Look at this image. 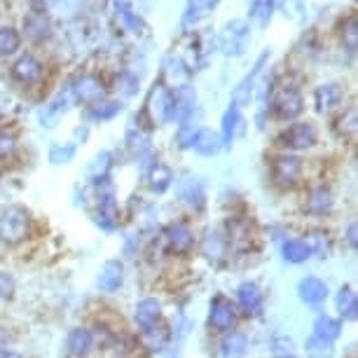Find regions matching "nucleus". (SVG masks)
Returning a JSON list of instances; mask_svg holds the SVG:
<instances>
[{
	"mask_svg": "<svg viewBox=\"0 0 358 358\" xmlns=\"http://www.w3.org/2000/svg\"><path fill=\"white\" fill-rule=\"evenodd\" d=\"M73 157H76V145L73 143H54L50 148L52 164H69Z\"/></svg>",
	"mask_w": 358,
	"mask_h": 358,
	"instance_id": "42",
	"label": "nucleus"
},
{
	"mask_svg": "<svg viewBox=\"0 0 358 358\" xmlns=\"http://www.w3.org/2000/svg\"><path fill=\"white\" fill-rule=\"evenodd\" d=\"M286 358H295V356H286Z\"/></svg>",
	"mask_w": 358,
	"mask_h": 358,
	"instance_id": "50",
	"label": "nucleus"
},
{
	"mask_svg": "<svg viewBox=\"0 0 358 358\" xmlns=\"http://www.w3.org/2000/svg\"><path fill=\"white\" fill-rule=\"evenodd\" d=\"M347 244H349V248H354L356 251V246H358V225L356 222H351V225L347 227Z\"/></svg>",
	"mask_w": 358,
	"mask_h": 358,
	"instance_id": "47",
	"label": "nucleus"
},
{
	"mask_svg": "<svg viewBox=\"0 0 358 358\" xmlns=\"http://www.w3.org/2000/svg\"><path fill=\"white\" fill-rule=\"evenodd\" d=\"M236 323V307L227 300L225 295H215L211 300V312H208V326L218 333L232 330Z\"/></svg>",
	"mask_w": 358,
	"mask_h": 358,
	"instance_id": "9",
	"label": "nucleus"
},
{
	"mask_svg": "<svg viewBox=\"0 0 358 358\" xmlns=\"http://www.w3.org/2000/svg\"><path fill=\"white\" fill-rule=\"evenodd\" d=\"M24 31L26 38L33 40V43H45V40L52 38V19L47 12H29L24 17Z\"/></svg>",
	"mask_w": 358,
	"mask_h": 358,
	"instance_id": "15",
	"label": "nucleus"
},
{
	"mask_svg": "<svg viewBox=\"0 0 358 358\" xmlns=\"http://www.w3.org/2000/svg\"><path fill=\"white\" fill-rule=\"evenodd\" d=\"M297 293H300V300L309 307H319L326 302L328 297V283L319 279V276H305L300 283H297Z\"/></svg>",
	"mask_w": 358,
	"mask_h": 358,
	"instance_id": "14",
	"label": "nucleus"
},
{
	"mask_svg": "<svg viewBox=\"0 0 358 358\" xmlns=\"http://www.w3.org/2000/svg\"><path fill=\"white\" fill-rule=\"evenodd\" d=\"M309 248L312 255H319V258H328L330 251H333V241H330V234L326 229H309L307 239H302Z\"/></svg>",
	"mask_w": 358,
	"mask_h": 358,
	"instance_id": "30",
	"label": "nucleus"
},
{
	"mask_svg": "<svg viewBox=\"0 0 358 358\" xmlns=\"http://www.w3.org/2000/svg\"><path fill=\"white\" fill-rule=\"evenodd\" d=\"M164 239H166L169 251L176 255H187L194 246V234L183 222H171V225L164 229Z\"/></svg>",
	"mask_w": 358,
	"mask_h": 358,
	"instance_id": "12",
	"label": "nucleus"
},
{
	"mask_svg": "<svg viewBox=\"0 0 358 358\" xmlns=\"http://www.w3.org/2000/svg\"><path fill=\"white\" fill-rule=\"evenodd\" d=\"M340 36H342L344 47H347V50L354 54L356 47H358V19H356V15H349L347 19H344Z\"/></svg>",
	"mask_w": 358,
	"mask_h": 358,
	"instance_id": "41",
	"label": "nucleus"
},
{
	"mask_svg": "<svg viewBox=\"0 0 358 358\" xmlns=\"http://www.w3.org/2000/svg\"><path fill=\"white\" fill-rule=\"evenodd\" d=\"M12 293H15V279H12V274L0 272V300H8Z\"/></svg>",
	"mask_w": 358,
	"mask_h": 358,
	"instance_id": "45",
	"label": "nucleus"
},
{
	"mask_svg": "<svg viewBox=\"0 0 358 358\" xmlns=\"http://www.w3.org/2000/svg\"><path fill=\"white\" fill-rule=\"evenodd\" d=\"M31 232V213L24 206L12 204L0 211V241L8 246H17Z\"/></svg>",
	"mask_w": 358,
	"mask_h": 358,
	"instance_id": "1",
	"label": "nucleus"
},
{
	"mask_svg": "<svg viewBox=\"0 0 358 358\" xmlns=\"http://www.w3.org/2000/svg\"><path fill=\"white\" fill-rule=\"evenodd\" d=\"M192 148H194V152L204 155V157H213V155H218L222 150L220 134L208 129V127L197 129V134H194V138H192Z\"/></svg>",
	"mask_w": 358,
	"mask_h": 358,
	"instance_id": "21",
	"label": "nucleus"
},
{
	"mask_svg": "<svg viewBox=\"0 0 358 358\" xmlns=\"http://www.w3.org/2000/svg\"><path fill=\"white\" fill-rule=\"evenodd\" d=\"M96 225L106 232H115L120 227V208L117 201H115V190L113 185L101 183V192H99V213H96Z\"/></svg>",
	"mask_w": 358,
	"mask_h": 358,
	"instance_id": "7",
	"label": "nucleus"
},
{
	"mask_svg": "<svg viewBox=\"0 0 358 358\" xmlns=\"http://www.w3.org/2000/svg\"><path fill=\"white\" fill-rule=\"evenodd\" d=\"M169 330L164 326H159V323H155L150 328H143L141 330V342H143V347L148 351H152V354H157L169 344Z\"/></svg>",
	"mask_w": 358,
	"mask_h": 358,
	"instance_id": "29",
	"label": "nucleus"
},
{
	"mask_svg": "<svg viewBox=\"0 0 358 358\" xmlns=\"http://www.w3.org/2000/svg\"><path fill=\"white\" fill-rule=\"evenodd\" d=\"M124 283V265L120 260H106L99 269L96 286L103 293H115Z\"/></svg>",
	"mask_w": 358,
	"mask_h": 358,
	"instance_id": "16",
	"label": "nucleus"
},
{
	"mask_svg": "<svg viewBox=\"0 0 358 358\" xmlns=\"http://www.w3.org/2000/svg\"><path fill=\"white\" fill-rule=\"evenodd\" d=\"M0 358H22L17 351H0Z\"/></svg>",
	"mask_w": 358,
	"mask_h": 358,
	"instance_id": "49",
	"label": "nucleus"
},
{
	"mask_svg": "<svg viewBox=\"0 0 358 358\" xmlns=\"http://www.w3.org/2000/svg\"><path fill=\"white\" fill-rule=\"evenodd\" d=\"M281 255L283 260L290 262V265H302V262H307L312 258V253H309L307 244L302 239H288L281 244Z\"/></svg>",
	"mask_w": 358,
	"mask_h": 358,
	"instance_id": "32",
	"label": "nucleus"
},
{
	"mask_svg": "<svg viewBox=\"0 0 358 358\" xmlns=\"http://www.w3.org/2000/svg\"><path fill=\"white\" fill-rule=\"evenodd\" d=\"M69 103H71V94H64V92L57 94V96L40 110V122H43V127H47V129L57 127V122L64 117L66 110H69Z\"/></svg>",
	"mask_w": 358,
	"mask_h": 358,
	"instance_id": "20",
	"label": "nucleus"
},
{
	"mask_svg": "<svg viewBox=\"0 0 358 358\" xmlns=\"http://www.w3.org/2000/svg\"><path fill=\"white\" fill-rule=\"evenodd\" d=\"M267 59H269V54L265 52V54H262V57L258 59V62H255L253 71L248 73V76L239 83V87H236V90H234V101H232L234 106H239V108H241V106L251 103V96H253L255 83H258V78L262 76V69H265Z\"/></svg>",
	"mask_w": 358,
	"mask_h": 358,
	"instance_id": "17",
	"label": "nucleus"
},
{
	"mask_svg": "<svg viewBox=\"0 0 358 358\" xmlns=\"http://www.w3.org/2000/svg\"><path fill=\"white\" fill-rule=\"evenodd\" d=\"M344 99L342 85L337 83H323L314 90V103L319 113H330L333 108H337Z\"/></svg>",
	"mask_w": 358,
	"mask_h": 358,
	"instance_id": "18",
	"label": "nucleus"
},
{
	"mask_svg": "<svg viewBox=\"0 0 358 358\" xmlns=\"http://www.w3.org/2000/svg\"><path fill=\"white\" fill-rule=\"evenodd\" d=\"M136 85H138V80L129 76V73H124L122 78H117V90H122L127 96H131V94H136Z\"/></svg>",
	"mask_w": 358,
	"mask_h": 358,
	"instance_id": "46",
	"label": "nucleus"
},
{
	"mask_svg": "<svg viewBox=\"0 0 358 358\" xmlns=\"http://www.w3.org/2000/svg\"><path fill=\"white\" fill-rule=\"evenodd\" d=\"M66 347H69V354L76 358H85L94 347V335L92 330L87 328H73L69 337H66Z\"/></svg>",
	"mask_w": 358,
	"mask_h": 358,
	"instance_id": "23",
	"label": "nucleus"
},
{
	"mask_svg": "<svg viewBox=\"0 0 358 358\" xmlns=\"http://www.w3.org/2000/svg\"><path fill=\"white\" fill-rule=\"evenodd\" d=\"M269 108H272L274 117L288 122V120L300 117L302 110H305V101H302V94L295 85H283L274 92L272 101H269Z\"/></svg>",
	"mask_w": 358,
	"mask_h": 358,
	"instance_id": "2",
	"label": "nucleus"
},
{
	"mask_svg": "<svg viewBox=\"0 0 358 358\" xmlns=\"http://www.w3.org/2000/svg\"><path fill=\"white\" fill-rule=\"evenodd\" d=\"M54 3H57V0H31V8L36 12H50Z\"/></svg>",
	"mask_w": 358,
	"mask_h": 358,
	"instance_id": "48",
	"label": "nucleus"
},
{
	"mask_svg": "<svg viewBox=\"0 0 358 358\" xmlns=\"http://www.w3.org/2000/svg\"><path fill=\"white\" fill-rule=\"evenodd\" d=\"M248 40H251V26H248L246 19H232V22L222 26L218 45L227 57H239V54L246 52Z\"/></svg>",
	"mask_w": 358,
	"mask_h": 358,
	"instance_id": "3",
	"label": "nucleus"
},
{
	"mask_svg": "<svg viewBox=\"0 0 358 358\" xmlns=\"http://www.w3.org/2000/svg\"><path fill=\"white\" fill-rule=\"evenodd\" d=\"M134 319H136L138 328H150L155 323H159L162 319V305L159 300H155V297H145V300H141L136 309H134Z\"/></svg>",
	"mask_w": 358,
	"mask_h": 358,
	"instance_id": "22",
	"label": "nucleus"
},
{
	"mask_svg": "<svg viewBox=\"0 0 358 358\" xmlns=\"http://www.w3.org/2000/svg\"><path fill=\"white\" fill-rule=\"evenodd\" d=\"M110 169H113L110 152L108 150L99 152L96 157L90 162V166H87V180H90V183H96V185L106 183L108 176H110Z\"/></svg>",
	"mask_w": 358,
	"mask_h": 358,
	"instance_id": "24",
	"label": "nucleus"
},
{
	"mask_svg": "<svg viewBox=\"0 0 358 358\" xmlns=\"http://www.w3.org/2000/svg\"><path fill=\"white\" fill-rule=\"evenodd\" d=\"M314 335L321 337V340H326V342H335L337 337L342 335V323L337 319H333V316L321 314L319 319L314 321Z\"/></svg>",
	"mask_w": 358,
	"mask_h": 358,
	"instance_id": "33",
	"label": "nucleus"
},
{
	"mask_svg": "<svg viewBox=\"0 0 358 358\" xmlns=\"http://www.w3.org/2000/svg\"><path fill=\"white\" fill-rule=\"evenodd\" d=\"M316 141H319V134L312 122H293L279 136V143L288 150H309L316 145Z\"/></svg>",
	"mask_w": 358,
	"mask_h": 358,
	"instance_id": "6",
	"label": "nucleus"
},
{
	"mask_svg": "<svg viewBox=\"0 0 358 358\" xmlns=\"http://www.w3.org/2000/svg\"><path fill=\"white\" fill-rule=\"evenodd\" d=\"M201 253L211 265H222V260L227 258V236L220 232H206L204 241H201Z\"/></svg>",
	"mask_w": 358,
	"mask_h": 358,
	"instance_id": "19",
	"label": "nucleus"
},
{
	"mask_svg": "<svg viewBox=\"0 0 358 358\" xmlns=\"http://www.w3.org/2000/svg\"><path fill=\"white\" fill-rule=\"evenodd\" d=\"M239 124H241V110L239 106L229 103V108L222 115V127H220V141H222V148H229L232 141L239 131Z\"/></svg>",
	"mask_w": 358,
	"mask_h": 358,
	"instance_id": "25",
	"label": "nucleus"
},
{
	"mask_svg": "<svg viewBox=\"0 0 358 358\" xmlns=\"http://www.w3.org/2000/svg\"><path fill=\"white\" fill-rule=\"evenodd\" d=\"M305 351L309 358H333L335 347H333V342H326V340H321V337L312 335L305 342Z\"/></svg>",
	"mask_w": 358,
	"mask_h": 358,
	"instance_id": "40",
	"label": "nucleus"
},
{
	"mask_svg": "<svg viewBox=\"0 0 358 358\" xmlns=\"http://www.w3.org/2000/svg\"><path fill=\"white\" fill-rule=\"evenodd\" d=\"M218 3L220 0H190V3H187V10H185V17H183V24L185 26L197 24L199 19H204Z\"/></svg>",
	"mask_w": 358,
	"mask_h": 358,
	"instance_id": "34",
	"label": "nucleus"
},
{
	"mask_svg": "<svg viewBox=\"0 0 358 358\" xmlns=\"http://www.w3.org/2000/svg\"><path fill=\"white\" fill-rule=\"evenodd\" d=\"M22 47V36L12 26H0V57H10Z\"/></svg>",
	"mask_w": 358,
	"mask_h": 358,
	"instance_id": "37",
	"label": "nucleus"
},
{
	"mask_svg": "<svg viewBox=\"0 0 358 358\" xmlns=\"http://www.w3.org/2000/svg\"><path fill=\"white\" fill-rule=\"evenodd\" d=\"M272 349H274V354L279 358H286V356H293L295 344H293L290 337H276V340L272 342Z\"/></svg>",
	"mask_w": 358,
	"mask_h": 358,
	"instance_id": "43",
	"label": "nucleus"
},
{
	"mask_svg": "<svg viewBox=\"0 0 358 358\" xmlns=\"http://www.w3.org/2000/svg\"><path fill=\"white\" fill-rule=\"evenodd\" d=\"M274 8H279V12H283V17H288L290 22L300 24L305 22L307 10L302 0H274Z\"/></svg>",
	"mask_w": 358,
	"mask_h": 358,
	"instance_id": "38",
	"label": "nucleus"
},
{
	"mask_svg": "<svg viewBox=\"0 0 358 358\" xmlns=\"http://www.w3.org/2000/svg\"><path fill=\"white\" fill-rule=\"evenodd\" d=\"M178 194H180V201L190 208V211H204L206 206V187L201 183L199 178H194V176H185L183 180H180L178 185Z\"/></svg>",
	"mask_w": 358,
	"mask_h": 358,
	"instance_id": "11",
	"label": "nucleus"
},
{
	"mask_svg": "<svg viewBox=\"0 0 358 358\" xmlns=\"http://www.w3.org/2000/svg\"><path fill=\"white\" fill-rule=\"evenodd\" d=\"M248 351V337L244 333H227L220 342L222 358H241Z\"/></svg>",
	"mask_w": 358,
	"mask_h": 358,
	"instance_id": "31",
	"label": "nucleus"
},
{
	"mask_svg": "<svg viewBox=\"0 0 358 358\" xmlns=\"http://www.w3.org/2000/svg\"><path fill=\"white\" fill-rule=\"evenodd\" d=\"M17 150V138L8 131H0V157H10Z\"/></svg>",
	"mask_w": 358,
	"mask_h": 358,
	"instance_id": "44",
	"label": "nucleus"
},
{
	"mask_svg": "<svg viewBox=\"0 0 358 358\" xmlns=\"http://www.w3.org/2000/svg\"><path fill=\"white\" fill-rule=\"evenodd\" d=\"M333 208V192L326 185H319L307 194V211L314 215H326Z\"/></svg>",
	"mask_w": 358,
	"mask_h": 358,
	"instance_id": "27",
	"label": "nucleus"
},
{
	"mask_svg": "<svg viewBox=\"0 0 358 358\" xmlns=\"http://www.w3.org/2000/svg\"><path fill=\"white\" fill-rule=\"evenodd\" d=\"M173 183V171L169 169L166 164H162V162H155V164L148 169V185H150L152 192H166L169 187Z\"/></svg>",
	"mask_w": 358,
	"mask_h": 358,
	"instance_id": "26",
	"label": "nucleus"
},
{
	"mask_svg": "<svg viewBox=\"0 0 358 358\" xmlns=\"http://www.w3.org/2000/svg\"><path fill=\"white\" fill-rule=\"evenodd\" d=\"M43 73H45V66L40 64L33 54H24V57H19L17 62L12 64V78L24 87L40 83Z\"/></svg>",
	"mask_w": 358,
	"mask_h": 358,
	"instance_id": "10",
	"label": "nucleus"
},
{
	"mask_svg": "<svg viewBox=\"0 0 358 358\" xmlns=\"http://www.w3.org/2000/svg\"><path fill=\"white\" fill-rule=\"evenodd\" d=\"M124 110V103L122 101H101V103H96L92 108L90 117L96 120V122H106V120H113L117 117L120 113Z\"/></svg>",
	"mask_w": 358,
	"mask_h": 358,
	"instance_id": "36",
	"label": "nucleus"
},
{
	"mask_svg": "<svg viewBox=\"0 0 358 358\" xmlns=\"http://www.w3.org/2000/svg\"><path fill=\"white\" fill-rule=\"evenodd\" d=\"M274 0H253L251 3V22H255L260 29H267L269 22H272V15H274Z\"/></svg>",
	"mask_w": 358,
	"mask_h": 358,
	"instance_id": "35",
	"label": "nucleus"
},
{
	"mask_svg": "<svg viewBox=\"0 0 358 358\" xmlns=\"http://www.w3.org/2000/svg\"><path fill=\"white\" fill-rule=\"evenodd\" d=\"M236 302H239V307H241V312H244V314L255 316V314L262 312V307H265V295H262L258 283L246 281V283H241V286L236 288Z\"/></svg>",
	"mask_w": 358,
	"mask_h": 358,
	"instance_id": "13",
	"label": "nucleus"
},
{
	"mask_svg": "<svg viewBox=\"0 0 358 358\" xmlns=\"http://www.w3.org/2000/svg\"><path fill=\"white\" fill-rule=\"evenodd\" d=\"M302 171H305V164L297 155H279L272 162V178L276 185L281 187H295L300 183Z\"/></svg>",
	"mask_w": 358,
	"mask_h": 358,
	"instance_id": "5",
	"label": "nucleus"
},
{
	"mask_svg": "<svg viewBox=\"0 0 358 358\" xmlns=\"http://www.w3.org/2000/svg\"><path fill=\"white\" fill-rule=\"evenodd\" d=\"M145 115H150L152 124L173 122V94L164 85H155L145 103Z\"/></svg>",
	"mask_w": 358,
	"mask_h": 358,
	"instance_id": "4",
	"label": "nucleus"
},
{
	"mask_svg": "<svg viewBox=\"0 0 358 358\" xmlns=\"http://www.w3.org/2000/svg\"><path fill=\"white\" fill-rule=\"evenodd\" d=\"M335 307L337 312H340V316L344 321H356L358 316V300H356V293L351 286H342L340 293H337L335 297Z\"/></svg>",
	"mask_w": 358,
	"mask_h": 358,
	"instance_id": "28",
	"label": "nucleus"
},
{
	"mask_svg": "<svg viewBox=\"0 0 358 358\" xmlns=\"http://www.w3.org/2000/svg\"><path fill=\"white\" fill-rule=\"evenodd\" d=\"M356 124H358V115H356V108L349 106L335 122V129L340 134L342 138H351L356 134Z\"/></svg>",
	"mask_w": 358,
	"mask_h": 358,
	"instance_id": "39",
	"label": "nucleus"
},
{
	"mask_svg": "<svg viewBox=\"0 0 358 358\" xmlns=\"http://www.w3.org/2000/svg\"><path fill=\"white\" fill-rule=\"evenodd\" d=\"M71 96L76 99L78 103H87V106L101 103L106 96L103 80L96 76H80L76 83L71 85Z\"/></svg>",
	"mask_w": 358,
	"mask_h": 358,
	"instance_id": "8",
	"label": "nucleus"
}]
</instances>
